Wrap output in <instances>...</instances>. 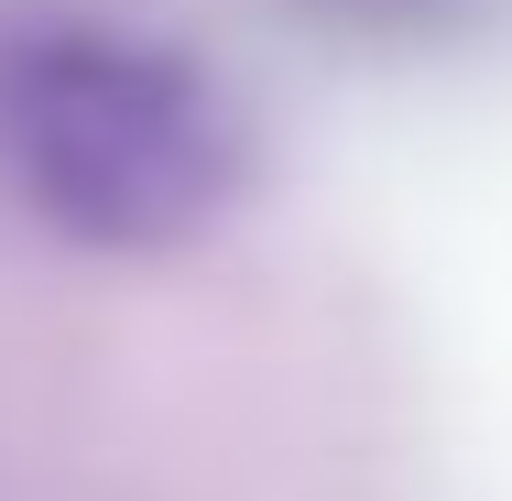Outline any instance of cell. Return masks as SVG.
<instances>
[{"label":"cell","instance_id":"cell-1","mask_svg":"<svg viewBox=\"0 0 512 501\" xmlns=\"http://www.w3.org/2000/svg\"><path fill=\"white\" fill-rule=\"evenodd\" d=\"M251 131L186 44L109 11H0V197L88 251H175L240 197Z\"/></svg>","mask_w":512,"mask_h":501}]
</instances>
